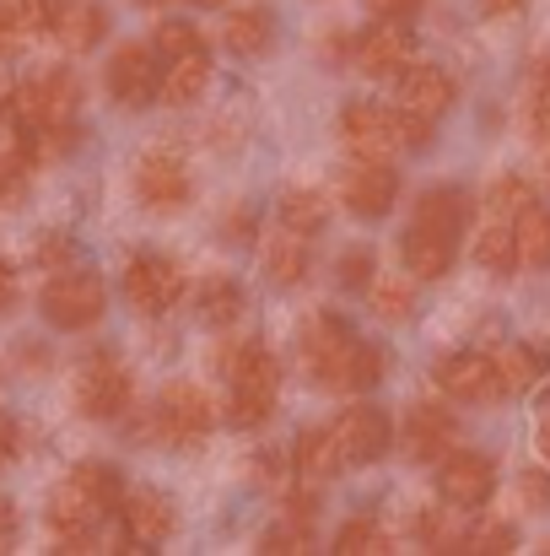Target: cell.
I'll return each instance as SVG.
<instances>
[{"label": "cell", "mask_w": 550, "mask_h": 556, "mask_svg": "<svg viewBox=\"0 0 550 556\" xmlns=\"http://www.w3.org/2000/svg\"><path fill=\"white\" fill-rule=\"evenodd\" d=\"M16 303V276H11V265H0V314Z\"/></svg>", "instance_id": "7dc6e473"}, {"label": "cell", "mask_w": 550, "mask_h": 556, "mask_svg": "<svg viewBox=\"0 0 550 556\" xmlns=\"http://www.w3.org/2000/svg\"><path fill=\"white\" fill-rule=\"evenodd\" d=\"M189 5H221V0H189Z\"/></svg>", "instance_id": "f907efd6"}, {"label": "cell", "mask_w": 550, "mask_h": 556, "mask_svg": "<svg viewBox=\"0 0 550 556\" xmlns=\"http://www.w3.org/2000/svg\"><path fill=\"white\" fill-rule=\"evenodd\" d=\"M38 265H60V260H71V238H38V254H33Z\"/></svg>", "instance_id": "f6af8a7d"}, {"label": "cell", "mask_w": 550, "mask_h": 556, "mask_svg": "<svg viewBox=\"0 0 550 556\" xmlns=\"http://www.w3.org/2000/svg\"><path fill=\"white\" fill-rule=\"evenodd\" d=\"M259 546H265V552H308V546H314V525L286 514L276 530H265V541H259Z\"/></svg>", "instance_id": "74e56055"}, {"label": "cell", "mask_w": 550, "mask_h": 556, "mask_svg": "<svg viewBox=\"0 0 550 556\" xmlns=\"http://www.w3.org/2000/svg\"><path fill=\"white\" fill-rule=\"evenodd\" d=\"M281 227L297 238H319L330 227V200L319 189H286L281 194Z\"/></svg>", "instance_id": "83f0119b"}, {"label": "cell", "mask_w": 550, "mask_h": 556, "mask_svg": "<svg viewBox=\"0 0 550 556\" xmlns=\"http://www.w3.org/2000/svg\"><path fill=\"white\" fill-rule=\"evenodd\" d=\"M11 541H16V508L0 497V546H11Z\"/></svg>", "instance_id": "bcb514c9"}, {"label": "cell", "mask_w": 550, "mask_h": 556, "mask_svg": "<svg viewBox=\"0 0 550 556\" xmlns=\"http://www.w3.org/2000/svg\"><path fill=\"white\" fill-rule=\"evenodd\" d=\"M330 427H335V443H341V454H346V470L383 459L388 443H394V421H388V410H378V405H346Z\"/></svg>", "instance_id": "5bb4252c"}, {"label": "cell", "mask_w": 550, "mask_h": 556, "mask_svg": "<svg viewBox=\"0 0 550 556\" xmlns=\"http://www.w3.org/2000/svg\"><path fill=\"white\" fill-rule=\"evenodd\" d=\"M103 519L108 514H119V497H125V476L108 465V459H81V465H71V476H65Z\"/></svg>", "instance_id": "484cf974"}, {"label": "cell", "mask_w": 550, "mask_h": 556, "mask_svg": "<svg viewBox=\"0 0 550 556\" xmlns=\"http://www.w3.org/2000/svg\"><path fill=\"white\" fill-rule=\"evenodd\" d=\"M437 389L448 394V400H459V405H491V400H502V378H497V357H486V352H448L437 368Z\"/></svg>", "instance_id": "7c38bea8"}, {"label": "cell", "mask_w": 550, "mask_h": 556, "mask_svg": "<svg viewBox=\"0 0 550 556\" xmlns=\"http://www.w3.org/2000/svg\"><path fill=\"white\" fill-rule=\"evenodd\" d=\"M292 470L303 476V481H330V476H341L346 470V454H341V443H335V427L324 421V427H303L297 432V443H292Z\"/></svg>", "instance_id": "603a6c76"}, {"label": "cell", "mask_w": 550, "mask_h": 556, "mask_svg": "<svg viewBox=\"0 0 550 556\" xmlns=\"http://www.w3.org/2000/svg\"><path fill=\"white\" fill-rule=\"evenodd\" d=\"M341 141L351 147V152H362V157H394V152H405V141H399V109H378V103H346L341 109Z\"/></svg>", "instance_id": "9a60e30c"}, {"label": "cell", "mask_w": 550, "mask_h": 556, "mask_svg": "<svg viewBox=\"0 0 550 556\" xmlns=\"http://www.w3.org/2000/svg\"><path fill=\"white\" fill-rule=\"evenodd\" d=\"M152 49H157V60H163V98H168V103L183 109V103H194V98L210 87V43H205V33H200L194 22H183V16L157 22Z\"/></svg>", "instance_id": "3957f363"}, {"label": "cell", "mask_w": 550, "mask_h": 556, "mask_svg": "<svg viewBox=\"0 0 550 556\" xmlns=\"http://www.w3.org/2000/svg\"><path fill=\"white\" fill-rule=\"evenodd\" d=\"M453 432H459V421H453L448 405L421 400V405H410V416H405V448H410L415 465H437V459L453 448Z\"/></svg>", "instance_id": "d6986e66"}, {"label": "cell", "mask_w": 550, "mask_h": 556, "mask_svg": "<svg viewBox=\"0 0 550 556\" xmlns=\"http://www.w3.org/2000/svg\"><path fill=\"white\" fill-rule=\"evenodd\" d=\"M286 514L314 525V514H319V497H314V486H303V492H286Z\"/></svg>", "instance_id": "ee69618b"}, {"label": "cell", "mask_w": 550, "mask_h": 556, "mask_svg": "<svg viewBox=\"0 0 550 556\" xmlns=\"http://www.w3.org/2000/svg\"><path fill=\"white\" fill-rule=\"evenodd\" d=\"M221 49L238 60H265L276 49V11L270 5H243L221 22Z\"/></svg>", "instance_id": "7402d4cb"}, {"label": "cell", "mask_w": 550, "mask_h": 556, "mask_svg": "<svg viewBox=\"0 0 550 556\" xmlns=\"http://www.w3.org/2000/svg\"><path fill=\"white\" fill-rule=\"evenodd\" d=\"M33 152L22 147V136L5 125V147H0V211H16L27 200V185H33Z\"/></svg>", "instance_id": "4316f807"}, {"label": "cell", "mask_w": 550, "mask_h": 556, "mask_svg": "<svg viewBox=\"0 0 550 556\" xmlns=\"http://www.w3.org/2000/svg\"><path fill=\"white\" fill-rule=\"evenodd\" d=\"M119 525H125V541L130 546H163V541H174V530H179V514H174V503L157 492V486H125V497H119Z\"/></svg>", "instance_id": "2e32d148"}, {"label": "cell", "mask_w": 550, "mask_h": 556, "mask_svg": "<svg viewBox=\"0 0 550 556\" xmlns=\"http://www.w3.org/2000/svg\"><path fill=\"white\" fill-rule=\"evenodd\" d=\"M335 552H351V556H372V552H388V530L372 519V514H357L335 530Z\"/></svg>", "instance_id": "1f68e13d"}, {"label": "cell", "mask_w": 550, "mask_h": 556, "mask_svg": "<svg viewBox=\"0 0 550 556\" xmlns=\"http://www.w3.org/2000/svg\"><path fill=\"white\" fill-rule=\"evenodd\" d=\"M519 492H524V503H529L535 514H546L550 508V476L546 470H529V476L519 481Z\"/></svg>", "instance_id": "b9f144b4"}, {"label": "cell", "mask_w": 550, "mask_h": 556, "mask_svg": "<svg viewBox=\"0 0 550 556\" xmlns=\"http://www.w3.org/2000/svg\"><path fill=\"white\" fill-rule=\"evenodd\" d=\"M76 405L92 416V421H119L130 405H136V378L119 363V352H92L81 368H76Z\"/></svg>", "instance_id": "5b68a950"}, {"label": "cell", "mask_w": 550, "mask_h": 556, "mask_svg": "<svg viewBox=\"0 0 550 556\" xmlns=\"http://www.w3.org/2000/svg\"><path fill=\"white\" fill-rule=\"evenodd\" d=\"M453 98H459V87H453V76L443 65H421V60L405 65V76H399V109L426 114V119H443L453 109Z\"/></svg>", "instance_id": "44dd1931"}, {"label": "cell", "mask_w": 550, "mask_h": 556, "mask_svg": "<svg viewBox=\"0 0 550 556\" xmlns=\"http://www.w3.org/2000/svg\"><path fill=\"white\" fill-rule=\"evenodd\" d=\"M529 119H535V136L550 141V65L535 76V98H529Z\"/></svg>", "instance_id": "ab89813d"}, {"label": "cell", "mask_w": 550, "mask_h": 556, "mask_svg": "<svg viewBox=\"0 0 550 556\" xmlns=\"http://www.w3.org/2000/svg\"><path fill=\"white\" fill-rule=\"evenodd\" d=\"M49 530H54V541L65 552H92L98 546V530H103V514L71 481H60L54 497H49Z\"/></svg>", "instance_id": "ac0fdd59"}, {"label": "cell", "mask_w": 550, "mask_h": 556, "mask_svg": "<svg viewBox=\"0 0 550 556\" xmlns=\"http://www.w3.org/2000/svg\"><path fill=\"white\" fill-rule=\"evenodd\" d=\"M33 5L27 0H0V60H11L27 38H33Z\"/></svg>", "instance_id": "d590c367"}, {"label": "cell", "mask_w": 550, "mask_h": 556, "mask_svg": "<svg viewBox=\"0 0 550 556\" xmlns=\"http://www.w3.org/2000/svg\"><path fill=\"white\" fill-rule=\"evenodd\" d=\"M513 232H519V260L535 270H550V205H529Z\"/></svg>", "instance_id": "f546056e"}, {"label": "cell", "mask_w": 550, "mask_h": 556, "mask_svg": "<svg viewBox=\"0 0 550 556\" xmlns=\"http://www.w3.org/2000/svg\"><path fill=\"white\" fill-rule=\"evenodd\" d=\"M136 200L152 211V216H179L183 205L194 200V179H189V163L179 152H146L136 163Z\"/></svg>", "instance_id": "8fae6325"}, {"label": "cell", "mask_w": 550, "mask_h": 556, "mask_svg": "<svg viewBox=\"0 0 550 556\" xmlns=\"http://www.w3.org/2000/svg\"><path fill=\"white\" fill-rule=\"evenodd\" d=\"M259 265H265V281L270 287H303L308 270H314V249H308V238H297V232L281 227V238H270L259 249Z\"/></svg>", "instance_id": "cb8c5ba5"}, {"label": "cell", "mask_w": 550, "mask_h": 556, "mask_svg": "<svg viewBox=\"0 0 550 556\" xmlns=\"http://www.w3.org/2000/svg\"><path fill=\"white\" fill-rule=\"evenodd\" d=\"M227 372V421L232 427H265L281 405V363L265 341H232L221 352Z\"/></svg>", "instance_id": "7a4b0ae2"}, {"label": "cell", "mask_w": 550, "mask_h": 556, "mask_svg": "<svg viewBox=\"0 0 550 556\" xmlns=\"http://www.w3.org/2000/svg\"><path fill=\"white\" fill-rule=\"evenodd\" d=\"M437 492H443V503L453 508V514H475V508H486L491 503V492H497V465H491V454H475V448H448L443 459H437Z\"/></svg>", "instance_id": "30bf717a"}, {"label": "cell", "mask_w": 550, "mask_h": 556, "mask_svg": "<svg viewBox=\"0 0 550 556\" xmlns=\"http://www.w3.org/2000/svg\"><path fill=\"white\" fill-rule=\"evenodd\" d=\"M367 308H372L383 325H405V319L415 314V292H410V281H383V276H372V281H367Z\"/></svg>", "instance_id": "4dcf8cb0"}, {"label": "cell", "mask_w": 550, "mask_h": 556, "mask_svg": "<svg viewBox=\"0 0 550 556\" xmlns=\"http://www.w3.org/2000/svg\"><path fill=\"white\" fill-rule=\"evenodd\" d=\"M529 205H535V189H529V179H519V174H502V179L491 185V194H486V211H491L497 222H519Z\"/></svg>", "instance_id": "d6a6232c"}, {"label": "cell", "mask_w": 550, "mask_h": 556, "mask_svg": "<svg viewBox=\"0 0 550 556\" xmlns=\"http://www.w3.org/2000/svg\"><path fill=\"white\" fill-rule=\"evenodd\" d=\"M351 60L362 65V76H372V81H399L405 65H415V38H410L405 22H378V27L357 33Z\"/></svg>", "instance_id": "4fadbf2b"}, {"label": "cell", "mask_w": 550, "mask_h": 556, "mask_svg": "<svg viewBox=\"0 0 550 556\" xmlns=\"http://www.w3.org/2000/svg\"><path fill=\"white\" fill-rule=\"evenodd\" d=\"M399 260L415 281H443L459 260V232H443V227H426V222H410L405 238H399Z\"/></svg>", "instance_id": "e0dca14e"}, {"label": "cell", "mask_w": 550, "mask_h": 556, "mask_svg": "<svg viewBox=\"0 0 550 556\" xmlns=\"http://www.w3.org/2000/svg\"><path fill=\"white\" fill-rule=\"evenodd\" d=\"M421 5H426V0H367V11H372L378 22H410Z\"/></svg>", "instance_id": "60d3db41"}, {"label": "cell", "mask_w": 550, "mask_h": 556, "mask_svg": "<svg viewBox=\"0 0 550 556\" xmlns=\"http://www.w3.org/2000/svg\"><path fill=\"white\" fill-rule=\"evenodd\" d=\"M497 378H502V394H524L540 378V357L529 346H508V352H497Z\"/></svg>", "instance_id": "836d02e7"}, {"label": "cell", "mask_w": 550, "mask_h": 556, "mask_svg": "<svg viewBox=\"0 0 550 556\" xmlns=\"http://www.w3.org/2000/svg\"><path fill=\"white\" fill-rule=\"evenodd\" d=\"M16 454H22V427H16V421L0 410V465H11Z\"/></svg>", "instance_id": "7bdbcfd3"}, {"label": "cell", "mask_w": 550, "mask_h": 556, "mask_svg": "<svg viewBox=\"0 0 550 556\" xmlns=\"http://www.w3.org/2000/svg\"><path fill=\"white\" fill-rule=\"evenodd\" d=\"M519 5H524V0H481L486 16H508V11H519Z\"/></svg>", "instance_id": "c3c4849f"}, {"label": "cell", "mask_w": 550, "mask_h": 556, "mask_svg": "<svg viewBox=\"0 0 550 556\" xmlns=\"http://www.w3.org/2000/svg\"><path fill=\"white\" fill-rule=\"evenodd\" d=\"M146 5H157V0H146Z\"/></svg>", "instance_id": "816d5d0a"}, {"label": "cell", "mask_w": 550, "mask_h": 556, "mask_svg": "<svg viewBox=\"0 0 550 556\" xmlns=\"http://www.w3.org/2000/svg\"><path fill=\"white\" fill-rule=\"evenodd\" d=\"M103 87L119 109H146L163 98V60L152 43H119L108 54V71H103Z\"/></svg>", "instance_id": "ba28073f"}, {"label": "cell", "mask_w": 550, "mask_h": 556, "mask_svg": "<svg viewBox=\"0 0 550 556\" xmlns=\"http://www.w3.org/2000/svg\"><path fill=\"white\" fill-rule=\"evenodd\" d=\"M297 363L308 372L314 389L324 394H367L383 383L388 372V352L378 341L357 336L335 308H319L303 330H297Z\"/></svg>", "instance_id": "6da1fadb"}, {"label": "cell", "mask_w": 550, "mask_h": 556, "mask_svg": "<svg viewBox=\"0 0 550 556\" xmlns=\"http://www.w3.org/2000/svg\"><path fill=\"white\" fill-rule=\"evenodd\" d=\"M535 443H540V454H546V459H550V416H546V421H540V432H535Z\"/></svg>", "instance_id": "681fc988"}, {"label": "cell", "mask_w": 550, "mask_h": 556, "mask_svg": "<svg viewBox=\"0 0 550 556\" xmlns=\"http://www.w3.org/2000/svg\"><path fill=\"white\" fill-rule=\"evenodd\" d=\"M335 276H341V287H346V292H367V281L378 276V254H372V243L346 249V254H341V265H335Z\"/></svg>", "instance_id": "8d00e7d4"}, {"label": "cell", "mask_w": 550, "mask_h": 556, "mask_svg": "<svg viewBox=\"0 0 550 556\" xmlns=\"http://www.w3.org/2000/svg\"><path fill=\"white\" fill-rule=\"evenodd\" d=\"M194 308H200V319H205L210 330H232V325L248 314V292H243L238 276H205V281L194 287Z\"/></svg>", "instance_id": "d4e9b609"}, {"label": "cell", "mask_w": 550, "mask_h": 556, "mask_svg": "<svg viewBox=\"0 0 550 556\" xmlns=\"http://www.w3.org/2000/svg\"><path fill=\"white\" fill-rule=\"evenodd\" d=\"M103 308H108V287L87 265H71V270L49 276L43 292H38V314L54 330H92L103 319Z\"/></svg>", "instance_id": "277c9868"}, {"label": "cell", "mask_w": 550, "mask_h": 556, "mask_svg": "<svg viewBox=\"0 0 550 556\" xmlns=\"http://www.w3.org/2000/svg\"><path fill=\"white\" fill-rule=\"evenodd\" d=\"M157 438L163 443H174V448H189V443H200L210 427H216V400L200 389V383H189V378H174L163 394H157Z\"/></svg>", "instance_id": "52a82bcc"}, {"label": "cell", "mask_w": 550, "mask_h": 556, "mask_svg": "<svg viewBox=\"0 0 550 556\" xmlns=\"http://www.w3.org/2000/svg\"><path fill=\"white\" fill-rule=\"evenodd\" d=\"M475 260H481L491 276H513V270L524 265V260H519V232H513L508 222L491 216V227L475 238Z\"/></svg>", "instance_id": "f1b7e54d"}, {"label": "cell", "mask_w": 550, "mask_h": 556, "mask_svg": "<svg viewBox=\"0 0 550 556\" xmlns=\"http://www.w3.org/2000/svg\"><path fill=\"white\" fill-rule=\"evenodd\" d=\"M341 200L362 222L388 216V205L399 200V168H394V157H362V152H351V163L341 168Z\"/></svg>", "instance_id": "9c48e42d"}, {"label": "cell", "mask_w": 550, "mask_h": 556, "mask_svg": "<svg viewBox=\"0 0 550 556\" xmlns=\"http://www.w3.org/2000/svg\"><path fill=\"white\" fill-rule=\"evenodd\" d=\"M448 514H453V508H426V514H415V541L432 546V552H464V530H453Z\"/></svg>", "instance_id": "e575fe53"}, {"label": "cell", "mask_w": 550, "mask_h": 556, "mask_svg": "<svg viewBox=\"0 0 550 556\" xmlns=\"http://www.w3.org/2000/svg\"><path fill=\"white\" fill-rule=\"evenodd\" d=\"M49 33H54V43L65 54H87V49H98L108 38V5L103 0H60Z\"/></svg>", "instance_id": "ffe728a7"}, {"label": "cell", "mask_w": 550, "mask_h": 556, "mask_svg": "<svg viewBox=\"0 0 550 556\" xmlns=\"http://www.w3.org/2000/svg\"><path fill=\"white\" fill-rule=\"evenodd\" d=\"M513 546H519L513 525H475V530H464V552H513Z\"/></svg>", "instance_id": "f35d334b"}, {"label": "cell", "mask_w": 550, "mask_h": 556, "mask_svg": "<svg viewBox=\"0 0 550 556\" xmlns=\"http://www.w3.org/2000/svg\"><path fill=\"white\" fill-rule=\"evenodd\" d=\"M119 287H125V303H130L141 319H163V314L183 298V270L168 260V254L141 249V254H130V260H125Z\"/></svg>", "instance_id": "8992f818"}]
</instances>
